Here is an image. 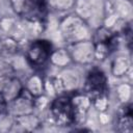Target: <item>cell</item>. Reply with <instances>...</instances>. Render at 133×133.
<instances>
[{
	"instance_id": "cell-1",
	"label": "cell",
	"mask_w": 133,
	"mask_h": 133,
	"mask_svg": "<svg viewBox=\"0 0 133 133\" xmlns=\"http://www.w3.org/2000/svg\"><path fill=\"white\" fill-rule=\"evenodd\" d=\"M12 7L21 18L31 22H43L47 19L46 0H11Z\"/></svg>"
},
{
	"instance_id": "cell-2",
	"label": "cell",
	"mask_w": 133,
	"mask_h": 133,
	"mask_svg": "<svg viewBox=\"0 0 133 133\" xmlns=\"http://www.w3.org/2000/svg\"><path fill=\"white\" fill-rule=\"evenodd\" d=\"M51 113L58 126H71L76 121V109L73 100L68 96L57 97L51 104Z\"/></svg>"
},
{
	"instance_id": "cell-3",
	"label": "cell",
	"mask_w": 133,
	"mask_h": 133,
	"mask_svg": "<svg viewBox=\"0 0 133 133\" xmlns=\"http://www.w3.org/2000/svg\"><path fill=\"white\" fill-rule=\"evenodd\" d=\"M107 88V78L101 70H92L88 73L84 83V91L88 99L92 101L101 99L106 95Z\"/></svg>"
},
{
	"instance_id": "cell-4",
	"label": "cell",
	"mask_w": 133,
	"mask_h": 133,
	"mask_svg": "<svg viewBox=\"0 0 133 133\" xmlns=\"http://www.w3.org/2000/svg\"><path fill=\"white\" fill-rule=\"evenodd\" d=\"M52 54V45L49 41L46 39H37L31 43L29 46L26 58L32 68L43 66L48 62Z\"/></svg>"
},
{
	"instance_id": "cell-5",
	"label": "cell",
	"mask_w": 133,
	"mask_h": 133,
	"mask_svg": "<svg viewBox=\"0 0 133 133\" xmlns=\"http://www.w3.org/2000/svg\"><path fill=\"white\" fill-rule=\"evenodd\" d=\"M118 45L117 32H111L107 29H99L95 36L96 52L99 57H105L116 50Z\"/></svg>"
},
{
	"instance_id": "cell-6",
	"label": "cell",
	"mask_w": 133,
	"mask_h": 133,
	"mask_svg": "<svg viewBox=\"0 0 133 133\" xmlns=\"http://www.w3.org/2000/svg\"><path fill=\"white\" fill-rule=\"evenodd\" d=\"M117 128L122 132H131L133 130L132 121V106L127 105L124 107L122 113L117 118Z\"/></svg>"
},
{
	"instance_id": "cell-7",
	"label": "cell",
	"mask_w": 133,
	"mask_h": 133,
	"mask_svg": "<svg viewBox=\"0 0 133 133\" xmlns=\"http://www.w3.org/2000/svg\"><path fill=\"white\" fill-rule=\"evenodd\" d=\"M6 105H7V101L2 95V92L0 91V115L3 114L4 111L6 110Z\"/></svg>"
}]
</instances>
